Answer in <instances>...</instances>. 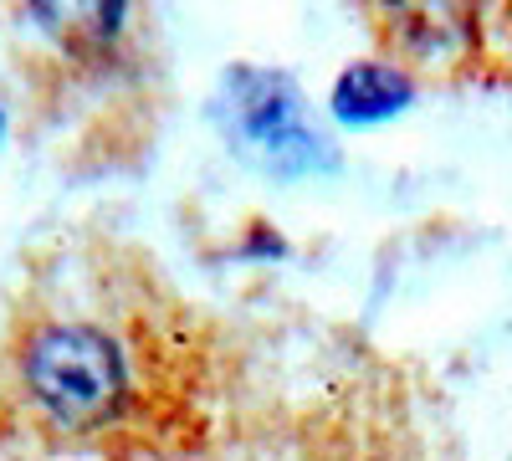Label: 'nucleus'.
Returning a JSON list of instances; mask_svg holds the SVG:
<instances>
[{
    "label": "nucleus",
    "instance_id": "nucleus-1",
    "mask_svg": "<svg viewBox=\"0 0 512 461\" xmlns=\"http://www.w3.org/2000/svg\"><path fill=\"white\" fill-rule=\"evenodd\" d=\"M0 415L52 451L154 456L195 415V333L123 251H72L0 339Z\"/></svg>",
    "mask_w": 512,
    "mask_h": 461
},
{
    "label": "nucleus",
    "instance_id": "nucleus-2",
    "mask_svg": "<svg viewBox=\"0 0 512 461\" xmlns=\"http://www.w3.org/2000/svg\"><path fill=\"white\" fill-rule=\"evenodd\" d=\"M241 129H246L251 139H262L282 164H292L297 154H308V149H313V139L303 134V118H297V103H292V93L282 88V82H267V93L246 98V108H241Z\"/></svg>",
    "mask_w": 512,
    "mask_h": 461
},
{
    "label": "nucleus",
    "instance_id": "nucleus-3",
    "mask_svg": "<svg viewBox=\"0 0 512 461\" xmlns=\"http://www.w3.org/2000/svg\"><path fill=\"white\" fill-rule=\"evenodd\" d=\"M405 98H410V93H405V82H400L395 72L359 67V72H349V77H344V88H338V113H344V118H359V123H369V118L395 113Z\"/></svg>",
    "mask_w": 512,
    "mask_h": 461
}]
</instances>
